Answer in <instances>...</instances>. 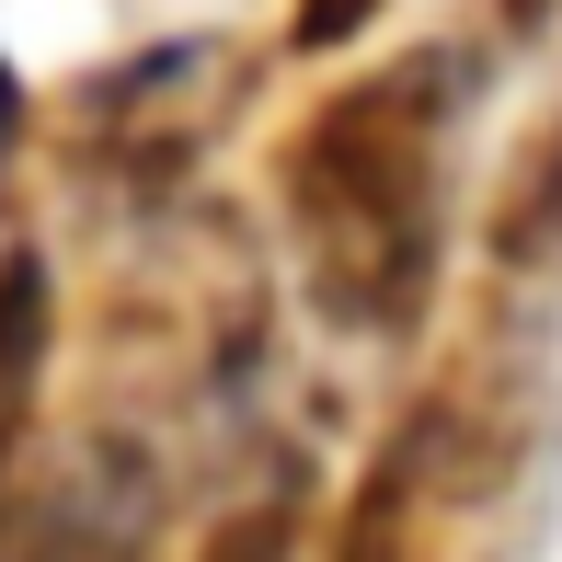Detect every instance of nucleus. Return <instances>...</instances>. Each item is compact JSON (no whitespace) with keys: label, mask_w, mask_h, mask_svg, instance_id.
<instances>
[{"label":"nucleus","mask_w":562,"mask_h":562,"mask_svg":"<svg viewBox=\"0 0 562 562\" xmlns=\"http://www.w3.org/2000/svg\"><path fill=\"white\" fill-rule=\"evenodd\" d=\"M276 207L299 229L322 322L345 334H402L437 299V92L425 69L356 81L288 138Z\"/></svg>","instance_id":"obj_1"},{"label":"nucleus","mask_w":562,"mask_h":562,"mask_svg":"<svg viewBox=\"0 0 562 562\" xmlns=\"http://www.w3.org/2000/svg\"><path fill=\"white\" fill-rule=\"evenodd\" d=\"M161 482L126 437H81L58 471L0 494V562H149Z\"/></svg>","instance_id":"obj_2"},{"label":"nucleus","mask_w":562,"mask_h":562,"mask_svg":"<svg viewBox=\"0 0 562 562\" xmlns=\"http://www.w3.org/2000/svg\"><path fill=\"white\" fill-rule=\"evenodd\" d=\"M46 345H58V288H46L35 252H0V471H12L23 425H35Z\"/></svg>","instance_id":"obj_3"},{"label":"nucleus","mask_w":562,"mask_h":562,"mask_svg":"<svg viewBox=\"0 0 562 562\" xmlns=\"http://www.w3.org/2000/svg\"><path fill=\"white\" fill-rule=\"evenodd\" d=\"M540 229H562V126L528 138L517 184H505V218H494V252H505V265H528V252H540Z\"/></svg>","instance_id":"obj_4"},{"label":"nucleus","mask_w":562,"mask_h":562,"mask_svg":"<svg viewBox=\"0 0 562 562\" xmlns=\"http://www.w3.org/2000/svg\"><path fill=\"white\" fill-rule=\"evenodd\" d=\"M195 562H299V517L288 505H252V517H229Z\"/></svg>","instance_id":"obj_5"},{"label":"nucleus","mask_w":562,"mask_h":562,"mask_svg":"<svg viewBox=\"0 0 562 562\" xmlns=\"http://www.w3.org/2000/svg\"><path fill=\"white\" fill-rule=\"evenodd\" d=\"M356 12H379V0H311V12H299V46H334Z\"/></svg>","instance_id":"obj_6"},{"label":"nucleus","mask_w":562,"mask_h":562,"mask_svg":"<svg viewBox=\"0 0 562 562\" xmlns=\"http://www.w3.org/2000/svg\"><path fill=\"white\" fill-rule=\"evenodd\" d=\"M0 138H12V81H0Z\"/></svg>","instance_id":"obj_7"}]
</instances>
